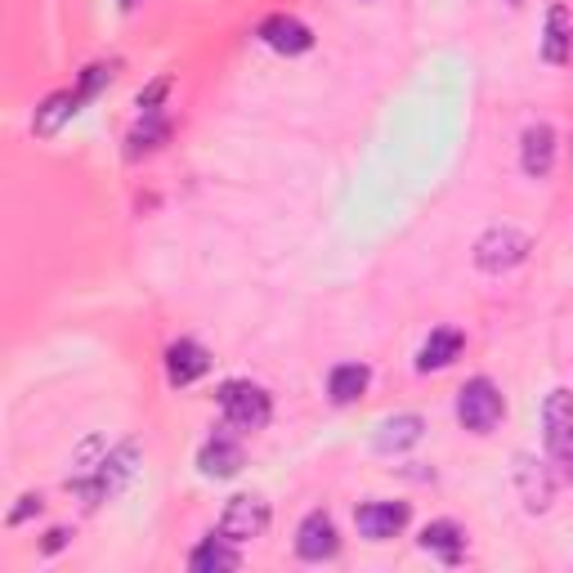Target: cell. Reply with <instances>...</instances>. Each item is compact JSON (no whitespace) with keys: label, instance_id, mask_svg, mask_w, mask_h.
Masks as SVG:
<instances>
[{"label":"cell","instance_id":"cell-1","mask_svg":"<svg viewBox=\"0 0 573 573\" xmlns=\"http://www.w3.org/2000/svg\"><path fill=\"white\" fill-rule=\"evenodd\" d=\"M220 407H224L229 426H237V430H265L269 417H273L269 394L252 381H224L220 386Z\"/></svg>","mask_w":573,"mask_h":573},{"label":"cell","instance_id":"cell-2","mask_svg":"<svg viewBox=\"0 0 573 573\" xmlns=\"http://www.w3.org/2000/svg\"><path fill=\"white\" fill-rule=\"evenodd\" d=\"M502 413H507L502 390H498L493 381H488V377H475V381L462 386V394H458V417H462L466 430L488 435V430H493V426L502 422Z\"/></svg>","mask_w":573,"mask_h":573},{"label":"cell","instance_id":"cell-3","mask_svg":"<svg viewBox=\"0 0 573 573\" xmlns=\"http://www.w3.org/2000/svg\"><path fill=\"white\" fill-rule=\"evenodd\" d=\"M135 475V443H121L117 453H108L99 466H95V475L90 479H76L72 488L81 498H90V502H103V498H112L121 484H126Z\"/></svg>","mask_w":573,"mask_h":573},{"label":"cell","instance_id":"cell-4","mask_svg":"<svg viewBox=\"0 0 573 573\" xmlns=\"http://www.w3.org/2000/svg\"><path fill=\"white\" fill-rule=\"evenodd\" d=\"M265 528H269V502L265 498H256V493L229 498V507L220 515V534L229 542H252V538L265 534Z\"/></svg>","mask_w":573,"mask_h":573},{"label":"cell","instance_id":"cell-5","mask_svg":"<svg viewBox=\"0 0 573 573\" xmlns=\"http://www.w3.org/2000/svg\"><path fill=\"white\" fill-rule=\"evenodd\" d=\"M524 256H528V237L515 233V229H493V233H484L479 247H475V260H479V269H488V273H502V269L520 265Z\"/></svg>","mask_w":573,"mask_h":573},{"label":"cell","instance_id":"cell-6","mask_svg":"<svg viewBox=\"0 0 573 573\" xmlns=\"http://www.w3.org/2000/svg\"><path fill=\"white\" fill-rule=\"evenodd\" d=\"M542 430H547V448L560 458L573 453V394L569 390H556L547 403H542Z\"/></svg>","mask_w":573,"mask_h":573},{"label":"cell","instance_id":"cell-7","mask_svg":"<svg viewBox=\"0 0 573 573\" xmlns=\"http://www.w3.org/2000/svg\"><path fill=\"white\" fill-rule=\"evenodd\" d=\"M260 40L278 54H305L314 46V32L292 14H273V19L260 23Z\"/></svg>","mask_w":573,"mask_h":573},{"label":"cell","instance_id":"cell-8","mask_svg":"<svg viewBox=\"0 0 573 573\" xmlns=\"http://www.w3.org/2000/svg\"><path fill=\"white\" fill-rule=\"evenodd\" d=\"M407 524V502H367L358 507V534L367 542H386Z\"/></svg>","mask_w":573,"mask_h":573},{"label":"cell","instance_id":"cell-9","mask_svg":"<svg viewBox=\"0 0 573 573\" xmlns=\"http://www.w3.org/2000/svg\"><path fill=\"white\" fill-rule=\"evenodd\" d=\"M337 547H341V538H337L332 515H322V511L305 515L301 534H296V551H301V560H332Z\"/></svg>","mask_w":573,"mask_h":573},{"label":"cell","instance_id":"cell-10","mask_svg":"<svg viewBox=\"0 0 573 573\" xmlns=\"http://www.w3.org/2000/svg\"><path fill=\"white\" fill-rule=\"evenodd\" d=\"M211 373V354L202 350L197 341H175L167 350V377L171 386H193L197 377H207Z\"/></svg>","mask_w":573,"mask_h":573},{"label":"cell","instance_id":"cell-11","mask_svg":"<svg viewBox=\"0 0 573 573\" xmlns=\"http://www.w3.org/2000/svg\"><path fill=\"white\" fill-rule=\"evenodd\" d=\"M242 443L237 439H229V435H216L207 448H202V458H197V466H202V475L207 479H229V475H237L242 471Z\"/></svg>","mask_w":573,"mask_h":573},{"label":"cell","instance_id":"cell-12","mask_svg":"<svg viewBox=\"0 0 573 573\" xmlns=\"http://www.w3.org/2000/svg\"><path fill=\"white\" fill-rule=\"evenodd\" d=\"M520 161H524V171L534 175V180L551 175V167H556V131H551V126H528V131H524V153H520Z\"/></svg>","mask_w":573,"mask_h":573},{"label":"cell","instance_id":"cell-13","mask_svg":"<svg viewBox=\"0 0 573 573\" xmlns=\"http://www.w3.org/2000/svg\"><path fill=\"white\" fill-rule=\"evenodd\" d=\"M573 54V19L564 5L547 10V27H542V59L547 63H564Z\"/></svg>","mask_w":573,"mask_h":573},{"label":"cell","instance_id":"cell-14","mask_svg":"<svg viewBox=\"0 0 573 573\" xmlns=\"http://www.w3.org/2000/svg\"><path fill=\"white\" fill-rule=\"evenodd\" d=\"M422 547L435 551V556L448 560V564H458V560L466 556V534H462L453 520H435V524L422 528Z\"/></svg>","mask_w":573,"mask_h":573},{"label":"cell","instance_id":"cell-15","mask_svg":"<svg viewBox=\"0 0 573 573\" xmlns=\"http://www.w3.org/2000/svg\"><path fill=\"white\" fill-rule=\"evenodd\" d=\"M237 564H242V556H237V547H233L224 534H220V538L211 534L207 542H202V547L188 556V569H193V573H229V569H237Z\"/></svg>","mask_w":573,"mask_h":573},{"label":"cell","instance_id":"cell-16","mask_svg":"<svg viewBox=\"0 0 573 573\" xmlns=\"http://www.w3.org/2000/svg\"><path fill=\"white\" fill-rule=\"evenodd\" d=\"M462 345H466V337L458 332V327H439V332H430V341L422 345L417 367H422V373H439V367H448L462 354Z\"/></svg>","mask_w":573,"mask_h":573},{"label":"cell","instance_id":"cell-17","mask_svg":"<svg viewBox=\"0 0 573 573\" xmlns=\"http://www.w3.org/2000/svg\"><path fill=\"white\" fill-rule=\"evenodd\" d=\"M422 439V417L417 413H403V417H390L377 435V448L381 453H403V448H413Z\"/></svg>","mask_w":573,"mask_h":573},{"label":"cell","instance_id":"cell-18","mask_svg":"<svg viewBox=\"0 0 573 573\" xmlns=\"http://www.w3.org/2000/svg\"><path fill=\"white\" fill-rule=\"evenodd\" d=\"M327 390H332L337 403L363 399V390H367V367H363V363H341V367H332V381H327Z\"/></svg>","mask_w":573,"mask_h":573},{"label":"cell","instance_id":"cell-19","mask_svg":"<svg viewBox=\"0 0 573 573\" xmlns=\"http://www.w3.org/2000/svg\"><path fill=\"white\" fill-rule=\"evenodd\" d=\"M76 108H81L76 95H54V99H46V108H40L36 121H32L36 135H59V126H63V121H68Z\"/></svg>","mask_w":573,"mask_h":573},{"label":"cell","instance_id":"cell-20","mask_svg":"<svg viewBox=\"0 0 573 573\" xmlns=\"http://www.w3.org/2000/svg\"><path fill=\"white\" fill-rule=\"evenodd\" d=\"M520 475H524V502H528V511H547V502H551L547 471H538V479H534V462H520Z\"/></svg>","mask_w":573,"mask_h":573},{"label":"cell","instance_id":"cell-21","mask_svg":"<svg viewBox=\"0 0 573 573\" xmlns=\"http://www.w3.org/2000/svg\"><path fill=\"white\" fill-rule=\"evenodd\" d=\"M167 135H171V126H167V121H161L157 112H153V117H144V126L131 135V157H139V153H148V148H157Z\"/></svg>","mask_w":573,"mask_h":573},{"label":"cell","instance_id":"cell-22","mask_svg":"<svg viewBox=\"0 0 573 573\" xmlns=\"http://www.w3.org/2000/svg\"><path fill=\"white\" fill-rule=\"evenodd\" d=\"M167 90H171V76H157L148 90H139V112L153 117V112L161 108V99H167Z\"/></svg>","mask_w":573,"mask_h":573},{"label":"cell","instance_id":"cell-23","mask_svg":"<svg viewBox=\"0 0 573 573\" xmlns=\"http://www.w3.org/2000/svg\"><path fill=\"white\" fill-rule=\"evenodd\" d=\"M108 81H112V68H103V63H99V68H90V72H86V81H81L76 99H81V103H86V99H95V95L108 86Z\"/></svg>","mask_w":573,"mask_h":573},{"label":"cell","instance_id":"cell-24","mask_svg":"<svg viewBox=\"0 0 573 573\" xmlns=\"http://www.w3.org/2000/svg\"><path fill=\"white\" fill-rule=\"evenodd\" d=\"M32 511H40V498H23V507H19L14 515H10V524H23V520H27Z\"/></svg>","mask_w":573,"mask_h":573},{"label":"cell","instance_id":"cell-25","mask_svg":"<svg viewBox=\"0 0 573 573\" xmlns=\"http://www.w3.org/2000/svg\"><path fill=\"white\" fill-rule=\"evenodd\" d=\"M63 538H68V534H63V528H54V534L46 538V551H59V547H63Z\"/></svg>","mask_w":573,"mask_h":573},{"label":"cell","instance_id":"cell-26","mask_svg":"<svg viewBox=\"0 0 573 573\" xmlns=\"http://www.w3.org/2000/svg\"><path fill=\"white\" fill-rule=\"evenodd\" d=\"M121 5H126V10H131V5H139V0H121Z\"/></svg>","mask_w":573,"mask_h":573},{"label":"cell","instance_id":"cell-27","mask_svg":"<svg viewBox=\"0 0 573 573\" xmlns=\"http://www.w3.org/2000/svg\"><path fill=\"white\" fill-rule=\"evenodd\" d=\"M507 5H520V0H507Z\"/></svg>","mask_w":573,"mask_h":573},{"label":"cell","instance_id":"cell-28","mask_svg":"<svg viewBox=\"0 0 573 573\" xmlns=\"http://www.w3.org/2000/svg\"><path fill=\"white\" fill-rule=\"evenodd\" d=\"M569 462H573V453H569Z\"/></svg>","mask_w":573,"mask_h":573}]
</instances>
